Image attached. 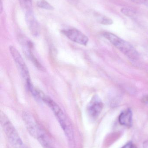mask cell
<instances>
[{"label": "cell", "mask_w": 148, "mask_h": 148, "mask_svg": "<svg viewBox=\"0 0 148 148\" xmlns=\"http://www.w3.org/2000/svg\"><path fill=\"white\" fill-rule=\"evenodd\" d=\"M1 125L9 141L14 148H27L23 142L17 131L6 115L2 112L0 114Z\"/></svg>", "instance_id": "3957f363"}, {"label": "cell", "mask_w": 148, "mask_h": 148, "mask_svg": "<svg viewBox=\"0 0 148 148\" xmlns=\"http://www.w3.org/2000/svg\"><path fill=\"white\" fill-rule=\"evenodd\" d=\"M121 11L123 14H124L127 16H129V17L134 16L136 14L134 10L132 9L129 8H123Z\"/></svg>", "instance_id": "9a60e30c"}, {"label": "cell", "mask_w": 148, "mask_h": 148, "mask_svg": "<svg viewBox=\"0 0 148 148\" xmlns=\"http://www.w3.org/2000/svg\"><path fill=\"white\" fill-rule=\"evenodd\" d=\"M3 9V5L2 1L1 0V3H0V11H1V13L2 12Z\"/></svg>", "instance_id": "ffe728a7"}, {"label": "cell", "mask_w": 148, "mask_h": 148, "mask_svg": "<svg viewBox=\"0 0 148 148\" xmlns=\"http://www.w3.org/2000/svg\"><path fill=\"white\" fill-rule=\"evenodd\" d=\"M118 120L121 125L131 127L133 125V112L131 109H126L123 110L119 115Z\"/></svg>", "instance_id": "30bf717a"}, {"label": "cell", "mask_w": 148, "mask_h": 148, "mask_svg": "<svg viewBox=\"0 0 148 148\" xmlns=\"http://www.w3.org/2000/svg\"><path fill=\"white\" fill-rule=\"evenodd\" d=\"M9 50L10 54L12 56V58L23 78L26 82L30 80V75L28 69L19 51L12 46L9 47Z\"/></svg>", "instance_id": "277c9868"}, {"label": "cell", "mask_w": 148, "mask_h": 148, "mask_svg": "<svg viewBox=\"0 0 148 148\" xmlns=\"http://www.w3.org/2000/svg\"><path fill=\"white\" fill-rule=\"evenodd\" d=\"M103 35L105 38L107 39L116 47L129 59L134 60L139 59V53L129 42L118 37L114 34L109 32H104Z\"/></svg>", "instance_id": "7a4b0ae2"}, {"label": "cell", "mask_w": 148, "mask_h": 148, "mask_svg": "<svg viewBox=\"0 0 148 148\" xmlns=\"http://www.w3.org/2000/svg\"><path fill=\"white\" fill-rule=\"evenodd\" d=\"M97 21L99 23L105 25H112L113 23V21L111 19L106 17H99Z\"/></svg>", "instance_id": "5bb4252c"}, {"label": "cell", "mask_w": 148, "mask_h": 148, "mask_svg": "<svg viewBox=\"0 0 148 148\" xmlns=\"http://www.w3.org/2000/svg\"><path fill=\"white\" fill-rule=\"evenodd\" d=\"M103 107V103L100 97L97 95H95L87 106L88 115L92 120H96L102 111Z\"/></svg>", "instance_id": "5b68a950"}, {"label": "cell", "mask_w": 148, "mask_h": 148, "mask_svg": "<svg viewBox=\"0 0 148 148\" xmlns=\"http://www.w3.org/2000/svg\"><path fill=\"white\" fill-rule=\"evenodd\" d=\"M25 18L27 26L32 35L38 36L41 32V27L35 17L33 11L25 13Z\"/></svg>", "instance_id": "9c48e42d"}, {"label": "cell", "mask_w": 148, "mask_h": 148, "mask_svg": "<svg viewBox=\"0 0 148 148\" xmlns=\"http://www.w3.org/2000/svg\"><path fill=\"white\" fill-rule=\"evenodd\" d=\"M143 101L144 102L148 103V95L145 96L143 98Z\"/></svg>", "instance_id": "d6986e66"}, {"label": "cell", "mask_w": 148, "mask_h": 148, "mask_svg": "<svg viewBox=\"0 0 148 148\" xmlns=\"http://www.w3.org/2000/svg\"><path fill=\"white\" fill-rule=\"evenodd\" d=\"M21 8L25 13L33 11L32 0H19Z\"/></svg>", "instance_id": "8fae6325"}, {"label": "cell", "mask_w": 148, "mask_h": 148, "mask_svg": "<svg viewBox=\"0 0 148 148\" xmlns=\"http://www.w3.org/2000/svg\"><path fill=\"white\" fill-rule=\"evenodd\" d=\"M61 32L66 37L76 43L86 46L88 42L87 36L76 29H63Z\"/></svg>", "instance_id": "8992f818"}, {"label": "cell", "mask_w": 148, "mask_h": 148, "mask_svg": "<svg viewBox=\"0 0 148 148\" xmlns=\"http://www.w3.org/2000/svg\"><path fill=\"white\" fill-rule=\"evenodd\" d=\"M133 144H132L131 142H129L127 143L126 145H124L123 147L121 148H132L133 147Z\"/></svg>", "instance_id": "e0dca14e"}, {"label": "cell", "mask_w": 148, "mask_h": 148, "mask_svg": "<svg viewBox=\"0 0 148 148\" xmlns=\"http://www.w3.org/2000/svg\"><path fill=\"white\" fill-rule=\"evenodd\" d=\"M143 148H148V141H146L143 143Z\"/></svg>", "instance_id": "ac0fdd59"}, {"label": "cell", "mask_w": 148, "mask_h": 148, "mask_svg": "<svg viewBox=\"0 0 148 148\" xmlns=\"http://www.w3.org/2000/svg\"><path fill=\"white\" fill-rule=\"evenodd\" d=\"M132 148H136V147H135V146H134V145H133V147H132Z\"/></svg>", "instance_id": "7402d4cb"}, {"label": "cell", "mask_w": 148, "mask_h": 148, "mask_svg": "<svg viewBox=\"0 0 148 148\" xmlns=\"http://www.w3.org/2000/svg\"><path fill=\"white\" fill-rule=\"evenodd\" d=\"M22 118L30 134L37 139L41 133L33 116L27 112H23Z\"/></svg>", "instance_id": "52a82bcc"}, {"label": "cell", "mask_w": 148, "mask_h": 148, "mask_svg": "<svg viewBox=\"0 0 148 148\" xmlns=\"http://www.w3.org/2000/svg\"><path fill=\"white\" fill-rule=\"evenodd\" d=\"M69 1L71 2L74 3H76L78 1V0H69Z\"/></svg>", "instance_id": "44dd1931"}, {"label": "cell", "mask_w": 148, "mask_h": 148, "mask_svg": "<svg viewBox=\"0 0 148 148\" xmlns=\"http://www.w3.org/2000/svg\"><path fill=\"white\" fill-rule=\"evenodd\" d=\"M41 99L51 109L58 120L61 127L67 137L69 147L75 148L74 130L70 122L59 105L42 92L41 94Z\"/></svg>", "instance_id": "6da1fadb"}, {"label": "cell", "mask_w": 148, "mask_h": 148, "mask_svg": "<svg viewBox=\"0 0 148 148\" xmlns=\"http://www.w3.org/2000/svg\"><path fill=\"white\" fill-rule=\"evenodd\" d=\"M133 2L139 4H142L148 7V0H130Z\"/></svg>", "instance_id": "2e32d148"}, {"label": "cell", "mask_w": 148, "mask_h": 148, "mask_svg": "<svg viewBox=\"0 0 148 148\" xmlns=\"http://www.w3.org/2000/svg\"><path fill=\"white\" fill-rule=\"evenodd\" d=\"M21 41L23 45V50L25 53V54L27 56L28 59L32 62L33 64L35 66L41 71L44 70L43 66L41 65L39 61L37 60L35 56L32 53V48H33V43L30 41L28 39H26L23 37H21Z\"/></svg>", "instance_id": "ba28073f"}, {"label": "cell", "mask_w": 148, "mask_h": 148, "mask_svg": "<svg viewBox=\"0 0 148 148\" xmlns=\"http://www.w3.org/2000/svg\"><path fill=\"white\" fill-rule=\"evenodd\" d=\"M37 140L43 148H54L47 137L42 133H41Z\"/></svg>", "instance_id": "7c38bea8"}, {"label": "cell", "mask_w": 148, "mask_h": 148, "mask_svg": "<svg viewBox=\"0 0 148 148\" xmlns=\"http://www.w3.org/2000/svg\"><path fill=\"white\" fill-rule=\"evenodd\" d=\"M37 7L48 10H53L54 8L46 0H38L36 2Z\"/></svg>", "instance_id": "4fadbf2b"}]
</instances>
